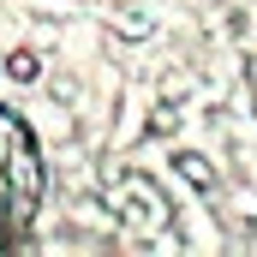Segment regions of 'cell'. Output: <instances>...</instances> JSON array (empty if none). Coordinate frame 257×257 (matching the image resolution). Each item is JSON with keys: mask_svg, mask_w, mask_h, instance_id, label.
Listing matches in <instances>:
<instances>
[{"mask_svg": "<svg viewBox=\"0 0 257 257\" xmlns=\"http://www.w3.org/2000/svg\"><path fill=\"white\" fill-rule=\"evenodd\" d=\"M36 197H42V156H36V138L24 132L18 114L0 108V251H12V245L30 233Z\"/></svg>", "mask_w": 257, "mask_h": 257, "instance_id": "1", "label": "cell"}]
</instances>
